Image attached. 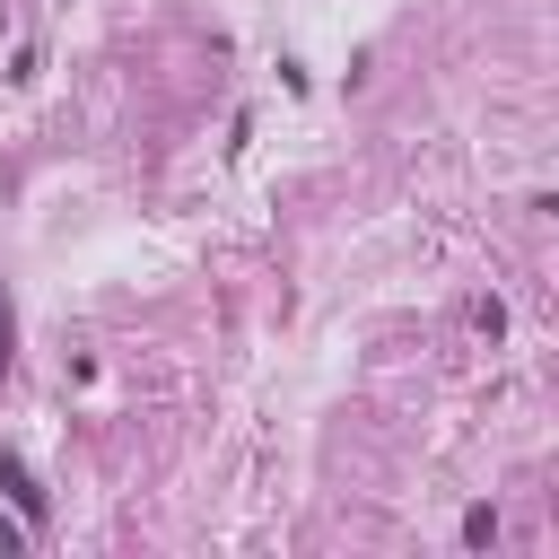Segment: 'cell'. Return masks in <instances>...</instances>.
<instances>
[{
	"mask_svg": "<svg viewBox=\"0 0 559 559\" xmlns=\"http://www.w3.org/2000/svg\"><path fill=\"white\" fill-rule=\"evenodd\" d=\"M0 367H9V306H0Z\"/></svg>",
	"mask_w": 559,
	"mask_h": 559,
	"instance_id": "6da1fadb",
	"label": "cell"
}]
</instances>
